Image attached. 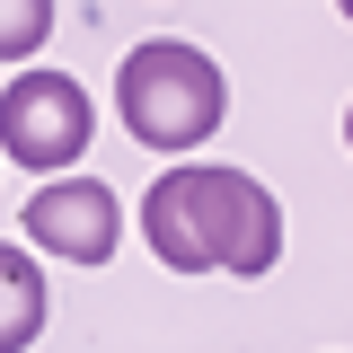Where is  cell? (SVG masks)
Returning <instances> with one entry per match:
<instances>
[{"mask_svg":"<svg viewBox=\"0 0 353 353\" xmlns=\"http://www.w3.org/2000/svg\"><path fill=\"white\" fill-rule=\"evenodd\" d=\"M141 239L168 274H230L256 283L283 256V203L265 194L248 168L221 159H176L150 194H141Z\"/></svg>","mask_w":353,"mask_h":353,"instance_id":"1","label":"cell"},{"mask_svg":"<svg viewBox=\"0 0 353 353\" xmlns=\"http://www.w3.org/2000/svg\"><path fill=\"white\" fill-rule=\"evenodd\" d=\"M115 115L141 150L159 159H185L194 141H212L221 115H230V88H221V62L203 44H176V36H150L124 53L115 71Z\"/></svg>","mask_w":353,"mask_h":353,"instance_id":"2","label":"cell"},{"mask_svg":"<svg viewBox=\"0 0 353 353\" xmlns=\"http://www.w3.org/2000/svg\"><path fill=\"white\" fill-rule=\"evenodd\" d=\"M88 132H97V106H88V88L71 71H18L0 88V150L44 185L80 168Z\"/></svg>","mask_w":353,"mask_h":353,"instance_id":"3","label":"cell"},{"mask_svg":"<svg viewBox=\"0 0 353 353\" xmlns=\"http://www.w3.org/2000/svg\"><path fill=\"white\" fill-rule=\"evenodd\" d=\"M18 221H27L36 256H62V265H106L115 239H124V203H115L106 176H53V185L27 194Z\"/></svg>","mask_w":353,"mask_h":353,"instance_id":"4","label":"cell"},{"mask_svg":"<svg viewBox=\"0 0 353 353\" xmlns=\"http://www.w3.org/2000/svg\"><path fill=\"white\" fill-rule=\"evenodd\" d=\"M44 318H53V283H44V265L18 248V239H0V353H27L44 336Z\"/></svg>","mask_w":353,"mask_h":353,"instance_id":"5","label":"cell"},{"mask_svg":"<svg viewBox=\"0 0 353 353\" xmlns=\"http://www.w3.org/2000/svg\"><path fill=\"white\" fill-rule=\"evenodd\" d=\"M53 36V0H0V62H36Z\"/></svg>","mask_w":353,"mask_h":353,"instance_id":"6","label":"cell"},{"mask_svg":"<svg viewBox=\"0 0 353 353\" xmlns=\"http://www.w3.org/2000/svg\"><path fill=\"white\" fill-rule=\"evenodd\" d=\"M345 150H353V106H345Z\"/></svg>","mask_w":353,"mask_h":353,"instance_id":"7","label":"cell"},{"mask_svg":"<svg viewBox=\"0 0 353 353\" xmlns=\"http://www.w3.org/2000/svg\"><path fill=\"white\" fill-rule=\"evenodd\" d=\"M345 18H353V0H345Z\"/></svg>","mask_w":353,"mask_h":353,"instance_id":"8","label":"cell"}]
</instances>
